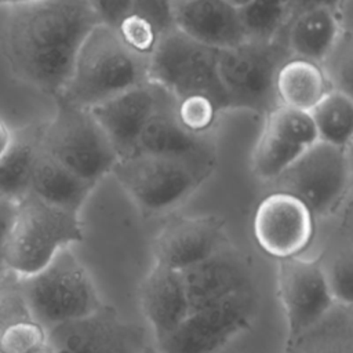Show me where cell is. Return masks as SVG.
Returning <instances> with one entry per match:
<instances>
[{
  "label": "cell",
  "instance_id": "28",
  "mask_svg": "<svg viewBox=\"0 0 353 353\" xmlns=\"http://www.w3.org/2000/svg\"><path fill=\"white\" fill-rule=\"evenodd\" d=\"M247 37L251 40L279 39L291 15V0H250L239 8Z\"/></svg>",
  "mask_w": 353,
  "mask_h": 353
},
{
  "label": "cell",
  "instance_id": "11",
  "mask_svg": "<svg viewBox=\"0 0 353 353\" xmlns=\"http://www.w3.org/2000/svg\"><path fill=\"white\" fill-rule=\"evenodd\" d=\"M276 283L287 324V341L314 327L336 306L319 258L299 255L279 259Z\"/></svg>",
  "mask_w": 353,
  "mask_h": 353
},
{
  "label": "cell",
  "instance_id": "13",
  "mask_svg": "<svg viewBox=\"0 0 353 353\" xmlns=\"http://www.w3.org/2000/svg\"><path fill=\"white\" fill-rule=\"evenodd\" d=\"M252 232L259 248L279 259L299 256L312 243L314 216L295 196L269 192L258 204Z\"/></svg>",
  "mask_w": 353,
  "mask_h": 353
},
{
  "label": "cell",
  "instance_id": "43",
  "mask_svg": "<svg viewBox=\"0 0 353 353\" xmlns=\"http://www.w3.org/2000/svg\"><path fill=\"white\" fill-rule=\"evenodd\" d=\"M181 1H188V0H181Z\"/></svg>",
  "mask_w": 353,
  "mask_h": 353
},
{
  "label": "cell",
  "instance_id": "20",
  "mask_svg": "<svg viewBox=\"0 0 353 353\" xmlns=\"http://www.w3.org/2000/svg\"><path fill=\"white\" fill-rule=\"evenodd\" d=\"M343 30L335 10L317 7L291 17L279 39L291 57L321 65Z\"/></svg>",
  "mask_w": 353,
  "mask_h": 353
},
{
  "label": "cell",
  "instance_id": "8",
  "mask_svg": "<svg viewBox=\"0 0 353 353\" xmlns=\"http://www.w3.org/2000/svg\"><path fill=\"white\" fill-rule=\"evenodd\" d=\"M218 52L175 29L160 39L148 58V80L163 87L175 99L205 95L222 112L228 110L218 74Z\"/></svg>",
  "mask_w": 353,
  "mask_h": 353
},
{
  "label": "cell",
  "instance_id": "41",
  "mask_svg": "<svg viewBox=\"0 0 353 353\" xmlns=\"http://www.w3.org/2000/svg\"><path fill=\"white\" fill-rule=\"evenodd\" d=\"M141 353H161V352H160L154 345L148 343V345L143 347V350H142Z\"/></svg>",
  "mask_w": 353,
  "mask_h": 353
},
{
  "label": "cell",
  "instance_id": "32",
  "mask_svg": "<svg viewBox=\"0 0 353 353\" xmlns=\"http://www.w3.org/2000/svg\"><path fill=\"white\" fill-rule=\"evenodd\" d=\"M32 320L21 276L8 270L0 280V335L14 324Z\"/></svg>",
  "mask_w": 353,
  "mask_h": 353
},
{
  "label": "cell",
  "instance_id": "12",
  "mask_svg": "<svg viewBox=\"0 0 353 353\" xmlns=\"http://www.w3.org/2000/svg\"><path fill=\"white\" fill-rule=\"evenodd\" d=\"M47 339L54 353H141L149 343L145 328L105 303L87 317L48 330Z\"/></svg>",
  "mask_w": 353,
  "mask_h": 353
},
{
  "label": "cell",
  "instance_id": "27",
  "mask_svg": "<svg viewBox=\"0 0 353 353\" xmlns=\"http://www.w3.org/2000/svg\"><path fill=\"white\" fill-rule=\"evenodd\" d=\"M305 150L262 127L251 157L252 171L266 185L287 170Z\"/></svg>",
  "mask_w": 353,
  "mask_h": 353
},
{
  "label": "cell",
  "instance_id": "1",
  "mask_svg": "<svg viewBox=\"0 0 353 353\" xmlns=\"http://www.w3.org/2000/svg\"><path fill=\"white\" fill-rule=\"evenodd\" d=\"M98 23L85 0H36L7 7L1 40L11 73L55 99L83 41Z\"/></svg>",
  "mask_w": 353,
  "mask_h": 353
},
{
  "label": "cell",
  "instance_id": "40",
  "mask_svg": "<svg viewBox=\"0 0 353 353\" xmlns=\"http://www.w3.org/2000/svg\"><path fill=\"white\" fill-rule=\"evenodd\" d=\"M32 1H36V0H0V6L14 7V6H21V4L32 3Z\"/></svg>",
  "mask_w": 353,
  "mask_h": 353
},
{
  "label": "cell",
  "instance_id": "22",
  "mask_svg": "<svg viewBox=\"0 0 353 353\" xmlns=\"http://www.w3.org/2000/svg\"><path fill=\"white\" fill-rule=\"evenodd\" d=\"M94 186L40 149L33 168L29 193L51 205L79 214Z\"/></svg>",
  "mask_w": 353,
  "mask_h": 353
},
{
  "label": "cell",
  "instance_id": "23",
  "mask_svg": "<svg viewBox=\"0 0 353 353\" xmlns=\"http://www.w3.org/2000/svg\"><path fill=\"white\" fill-rule=\"evenodd\" d=\"M41 124H29L14 131L12 141L0 159V196L18 203L30 192L33 168L40 153Z\"/></svg>",
  "mask_w": 353,
  "mask_h": 353
},
{
  "label": "cell",
  "instance_id": "35",
  "mask_svg": "<svg viewBox=\"0 0 353 353\" xmlns=\"http://www.w3.org/2000/svg\"><path fill=\"white\" fill-rule=\"evenodd\" d=\"M101 25L116 29L130 10L131 0H85Z\"/></svg>",
  "mask_w": 353,
  "mask_h": 353
},
{
  "label": "cell",
  "instance_id": "3",
  "mask_svg": "<svg viewBox=\"0 0 353 353\" xmlns=\"http://www.w3.org/2000/svg\"><path fill=\"white\" fill-rule=\"evenodd\" d=\"M212 159L137 153L119 159L112 172L146 215L168 212L189 199L211 175Z\"/></svg>",
  "mask_w": 353,
  "mask_h": 353
},
{
  "label": "cell",
  "instance_id": "19",
  "mask_svg": "<svg viewBox=\"0 0 353 353\" xmlns=\"http://www.w3.org/2000/svg\"><path fill=\"white\" fill-rule=\"evenodd\" d=\"M212 159L215 157L210 137H197L186 131L175 116V98L170 94L146 123L137 143L135 153Z\"/></svg>",
  "mask_w": 353,
  "mask_h": 353
},
{
  "label": "cell",
  "instance_id": "9",
  "mask_svg": "<svg viewBox=\"0 0 353 353\" xmlns=\"http://www.w3.org/2000/svg\"><path fill=\"white\" fill-rule=\"evenodd\" d=\"M350 182L347 149L317 141L277 178L269 192H285L299 199L313 216H327L343 201Z\"/></svg>",
  "mask_w": 353,
  "mask_h": 353
},
{
  "label": "cell",
  "instance_id": "29",
  "mask_svg": "<svg viewBox=\"0 0 353 353\" xmlns=\"http://www.w3.org/2000/svg\"><path fill=\"white\" fill-rule=\"evenodd\" d=\"M263 128L285 138L302 149H307L319 141L310 113L283 105H277L265 114Z\"/></svg>",
  "mask_w": 353,
  "mask_h": 353
},
{
  "label": "cell",
  "instance_id": "34",
  "mask_svg": "<svg viewBox=\"0 0 353 353\" xmlns=\"http://www.w3.org/2000/svg\"><path fill=\"white\" fill-rule=\"evenodd\" d=\"M47 341V331L34 320L11 325L0 335L1 353H28Z\"/></svg>",
  "mask_w": 353,
  "mask_h": 353
},
{
  "label": "cell",
  "instance_id": "10",
  "mask_svg": "<svg viewBox=\"0 0 353 353\" xmlns=\"http://www.w3.org/2000/svg\"><path fill=\"white\" fill-rule=\"evenodd\" d=\"M259 306L255 287L189 312L165 338L154 342L161 353H218L248 330Z\"/></svg>",
  "mask_w": 353,
  "mask_h": 353
},
{
  "label": "cell",
  "instance_id": "18",
  "mask_svg": "<svg viewBox=\"0 0 353 353\" xmlns=\"http://www.w3.org/2000/svg\"><path fill=\"white\" fill-rule=\"evenodd\" d=\"M139 301L154 342L168 336L189 314L181 272L157 263L141 283Z\"/></svg>",
  "mask_w": 353,
  "mask_h": 353
},
{
  "label": "cell",
  "instance_id": "15",
  "mask_svg": "<svg viewBox=\"0 0 353 353\" xmlns=\"http://www.w3.org/2000/svg\"><path fill=\"white\" fill-rule=\"evenodd\" d=\"M170 95L148 80L90 109L119 159L132 156L149 119Z\"/></svg>",
  "mask_w": 353,
  "mask_h": 353
},
{
  "label": "cell",
  "instance_id": "2",
  "mask_svg": "<svg viewBox=\"0 0 353 353\" xmlns=\"http://www.w3.org/2000/svg\"><path fill=\"white\" fill-rule=\"evenodd\" d=\"M148 81V58L130 50L114 29L98 23L83 41L68 83L55 99L91 109Z\"/></svg>",
  "mask_w": 353,
  "mask_h": 353
},
{
  "label": "cell",
  "instance_id": "4",
  "mask_svg": "<svg viewBox=\"0 0 353 353\" xmlns=\"http://www.w3.org/2000/svg\"><path fill=\"white\" fill-rule=\"evenodd\" d=\"M32 320L46 331L95 313L103 302L95 283L70 247L39 272L21 276Z\"/></svg>",
  "mask_w": 353,
  "mask_h": 353
},
{
  "label": "cell",
  "instance_id": "42",
  "mask_svg": "<svg viewBox=\"0 0 353 353\" xmlns=\"http://www.w3.org/2000/svg\"><path fill=\"white\" fill-rule=\"evenodd\" d=\"M226 1H229L232 6H234V7H237V8H241V7L245 6L250 0H226Z\"/></svg>",
  "mask_w": 353,
  "mask_h": 353
},
{
  "label": "cell",
  "instance_id": "36",
  "mask_svg": "<svg viewBox=\"0 0 353 353\" xmlns=\"http://www.w3.org/2000/svg\"><path fill=\"white\" fill-rule=\"evenodd\" d=\"M17 203L0 196V280L7 274L8 269L4 263V247L15 216Z\"/></svg>",
  "mask_w": 353,
  "mask_h": 353
},
{
  "label": "cell",
  "instance_id": "16",
  "mask_svg": "<svg viewBox=\"0 0 353 353\" xmlns=\"http://www.w3.org/2000/svg\"><path fill=\"white\" fill-rule=\"evenodd\" d=\"M179 272L189 302V312L254 287L250 265L240 252L228 245L207 259Z\"/></svg>",
  "mask_w": 353,
  "mask_h": 353
},
{
  "label": "cell",
  "instance_id": "24",
  "mask_svg": "<svg viewBox=\"0 0 353 353\" xmlns=\"http://www.w3.org/2000/svg\"><path fill=\"white\" fill-rule=\"evenodd\" d=\"M277 103L310 112L332 90L319 63L290 57L276 76Z\"/></svg>",
  "mask_w": 353,
  "mask_h": 353
},
{
  "label": "cell",
  "instance_id": "33",
  "mask_svg": "<svg viewBox=\"0 0 353 353\" xmlns=\"http://www.w3.org/2000/svg\"><path fill=\"white\" fill-rule=\"evenodd\" d=\"M320 66L332 90L352 95V34L349 30L342 32Z\"/></svg>",
  "mask_w": 353,
  "mask_h": 353
},
{
  "label": "cell",
  "instance_id": "31",
  "mask_svg": "<svg viewBox=\"0 0 353 353\" xmlns=\"http://www.w3.org/2000/svg\"><path fill=\"white\" fill-rule=\"evenodd\" d=\"M336 305L352 306L353 302V259L350 250L339 251L328 259L319 258Z\"/></svg>",
  "mask_w": 353,
  "mask_h": 353
},
{
  "label": "cell",
  "instance_id": "39",
  "mask_svg": "<svg viewBox=\"0 0 353 353\" xmlns=\"http://www.w3.org/2000/svg\"><path fill=\"white\" fill-rule=\"evenodd\" d=\"M28 353H54V350H52V347H51V345H50V342L47 339L44 343H41L37 347L29 350Z\"/></svg>",
  "mask_w": 353,
  "mask_h": 353
},
{
  "label": "cell",
  "instance_id": "37",
  "mask_svg": "<svg viewBox=\"0 0 353 353\" xmlns=\"http://www.w3.org/2000/svg\"><path fill=\"white\" fill-rule=\"evenodd\" d=\"M345 0H291V17H294L298 12H302L305 10L317 8V7H327L332 10H338Z\"/></svg>",
  "mask_w": 353,
  "mask_h": 353
},
{
  "label": "cell",
  "instance_id": "25",
  "mask_svg": "<svg viewBox=\"0 0 353 353\" xmlns=\"http://www.w3.org/2000/svg\"><path fill=\"white\" fill-rule=\"evenodd\" d=\"M350 307L336 305L314 327L287 341L283 353H353Z\"/></svg>",
  "mask_w": 353,
  "mask_h": 353
},
{
  "label": "cell",
  "instance_id": "7",
  "mask_svg": "<svg viewBox=\"0 0 353 353\" xmlns=\"http://www.w3.org/2000/svg\"><path fill=\"white\" fill-rule=\"evenodd\" d=\"M281 39L251 40L218 52V74L229 109L266 114L274 109L276 76L290 58Z\"/></svg>",
  "mask_w": 353,
  "mask_h": 353
},
{
  "label": "cell",
  "instance_id": "30",
  "mask_svg": "<svg viewBox=\"0 0 353 353\" xmlns=\"http://www.w3.org/2000/svg\"><path fill=\"white\" fill-rule=\"evenodd\" d=\"M221 113V108L205 95H189L175 99V116L179 124L197 137H210Z\"/></svg>",
  "mask_w": 353,
  "mask_h": 353
},
{
  "label": "cell",
  "instance_id": "6",
  "mask_svg": "<svg viewBox=\"0 0 353 353\" xmlns=\"http://www.w3.org/2000/svg\"><path fill=\"white\" fill-rule=\"evenodd\" d=\"M54 113L43 121L40 149L81 179L95 185L112 172L119 157L90 112L54 99Z\"/></svg>",
  "mask_w": 353,
  "mask_h": 353
},
{
  "label": "cell",
  "instance_id": "21",
  "mask_svg": "<svg viewBox=\"0 0 353 353\" xmlns=\"http://www.w3.org/2000/svg\"><path fill=\"white\" fill-rule=\"evenodd\" d=\"M175 29V0H131L114 30L130 50L149 58L160 39Z\"/></svg>",
  "mask_w": 353,
  "mask_h": 353
},
{
  "label": "cell",
  "instance_id": "5",
  "mask_svg": "<svg viewBox=\"0 0 353 353\" xmlns=\"http://www.w3.org/2000/svg\"><path fill=\"white\" fill-rule=\"evenodd\" d=\"M81 240L83 225L79 214L28 193L17 203L4 247V263L18 276H29L43 269L61 250Z\"/></svg>",
  "mask_w": 353,
  "mask_h": 353
},
{
  "label": "cell",
  "instance_id": "38",
  "mask_svg": "<svg viewBox=\"0 0 353 353\" xmlns=\"http://www.w3.org/2000/svg\"><path fill=\"white\" fill-rule=\"evenodd\" d=\"M14 131L7 125V123L0 117V159L7 152L11 141H12Z\"/></svg>",
  "mask_w": 353,
  "mask_h": 353
},
{
  "label": "cell",
  "instance_id": "26",
  "mask_svg": "<svg viewBox=\"0 0 353 353\" xmlns=\"http://www.w3.org/2000/svg\"><path fill=\"white\" fill-rule=\"evenodd\" d=\"M319 141L347 149L353 135V99L350 94L331 90L309 112Z\"/></svg>",
  "mask_w": 353,
  "mask_h": 353
},
{
  "label": "cell",
  "instance_id": "44",
  "mask_svg": "<svg viewBox=\"0 0 353 353\" xmlns=\"http://www.w3.org/2000/svg\"><path fill=\"white\" fill-rule=\"evenodd\" d=\"M0 353H1V352H0Z\"/></svg>",
  "mask_w": 353,
  "mask_h": 353
},
{
  "label": "cell",
  "instance_id": "17",
  "mask_svg": "<svg viewBox=\"0 0 353 353\" xmlns=\"http://www.w3.org/2000/svg\"><path fill=\"white\" fill-rule=\"evenodd\" d=\"M175 28L218 51L248 39L239 8L226 0H175Z\"/></svg>",
  "mask_w": 353,
  "mask_h": 353
},
{
  "label": "cell",
  "instance_id": "14",
  "mask_svg": "<svg viewBox=\"0 0 353 353\" xmlns=\"http://www.w3.org/2000/svg\"><path fill=\"white\" fill-rule=\"evenodd\" d=\"M228 245L225 222L215 215L178 216L153 240L154 263L175 270L193 266Z\"/></svg>",
  "mask_w": 353,
  "mask_h": 353
}]
</instances>
